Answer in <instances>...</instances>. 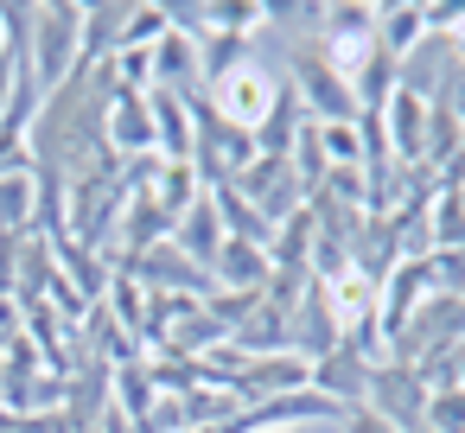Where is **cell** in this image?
<instances>
[{
    "instance_id": "1",
    "label": "cell",
    "mask_w": 465,
    "mask_h": 433,
    "mask_svg": "<svg viewBox=\"0 0 465 433\" xmlns=\"http://www.w3.org/2000/svg\"><path fill=\"white\" fill-rule=\"evenodd\" d=\"M281 96H287V77L249 45L242 58H230L223 71L204 77V96H198V103H204L217 122H230V128H242V134H262L268 115L281 109Z\"/></svg>"
},
{
    "instance_id": "2",
    "label": "cell",
    "mask_w": 465,
    "mask_h": 433,
    "mask_svg": "<svg viewBox=\"0 0 465 433\" xmlns=\"http://www.w3.org/2000/svg\"><path fill=\"white\" fill-rule=\"evenodd\" d=\"M77 45H84V7H33V52L26 58H33V77L45 96L84 71Z\"/></svg>"
},
{
    "instance_id": "3",
    "label": "cell",
    "mask_w": 465,
    "mask_h": 433,
    "mask_svg": "<svg viewBox=\"0 0 465 433\" xmlns=\"http://www.w3.org/2000/svg\"><path fill=\"white\" fill-rule=\"evenodd\" d=\"M427 382L401 363V357H382L376 369H370V395H363V408L376 414V420H389L395 433H420V420H427Z\"/></svg>"
},
{
    "instance_id": "4",
    "label": "cell",
    "mask_w": 465,
    "mask_h": 433,
    "mask_svg": "<svg viewBox=\"0 0 465 433\" xmlns=\"http://www.w3.org/2000/svg\"><path fill=\"white\" fill-rule=\"evenodd\" d=\"M236 192L281 230L293 211H306V192H300V172H293V160L287 153H255L242 172H236Z\"/></svg>"
},
{
    "instance_id": "5",
    "label": "cell",
    "mask_w": 465,
    "mask_h": 433,
    "mask_svg": "<svg viewBox=\"0 0 465 433\" xmlns=\"http://www.w3.org/2000/svg\"><path fill=\"white\" fill-rule=\"evenodd\" d=\"M103 134H109V153H115V160H147V153H160L147 90H122V84H115L109 115H103Z\"/></svg>"
},
{
    "instance_id": "6",
    "label": "cell",
    "mask_w": 465,
    "mask_h": 433,
    "mask_svg": "<svg viewBox=\"0 0 465 433\" xmlns=\"http://www.w3.org/2000/svg\"><path fill=\"white\" fill-rule=\"evenodd\" d=\"M370 369H376L370 357H357L351 344H338V350H325V357L312 363V389L351 414V408H363V395H370Z\"/></svg>"
},
{
    "instance_id": "7",
    "label": "cell",
    "mask_w": 465,
    "mask_h": 433,
    "mask_svg": "<svg viewBox=\"0 0 465 433\" xmlns=\"http://www.w3.org/2000/svg\"><path fill=\"white\" fill-rule=\"evenodd\" d=\"M223 242H230V236H223V217H217V204H211V192H204V198L173 223V249L211 274V268H217V255H223Z\"/></svg>"
},
{
    "instance_id": "8",
    "label": "cell",
    "mask_w": 465,
    "mask_h": 433,
    "mask_svg": "<svg viewBox=\"0 0 465 433\" xmlns=\"http://www.w3.org/2000/svg\"><path fill=\"white\" fill-rule=\"evenodd\" d=\"M39 230V166L20 160L0 172V236H33Z\"/></svg>"
},
{
    "instance_id": "9",
    "label": "cell",
    "mask_w": 465,
    "mask_h": 433,
    "mask_svg": "<svg viewBox=\"0 0 465 433\" xmlns=\"http://www.w3.org/2000/svg\"><path fill=\"white\" fill-rule=\"evenodd\" d=\"M211 280H217V293H262V287L274 280V255L255 249V242H223Z\"/></svg>"
},
{
    "instance_id": "10",
    "label": "cell",
    "mask_w": 465,
    "mask_h": 433,
    "mask_svg": "<svg viewBox=\"0 0 465 433\" xmlns=\"http://www.w3.org/2000/svg\"><path fill=\"white\" fill-rule=\"evenodd\" d=\"M427 249H465V204L459 192L440 179L433 185V217H427Z\"/></svg>"
},
{
    "instance_id": "11",
    "label": "cell",
    "mask_w": 465,
    "mask_h": 433,
    "mask_svg": "<svg viewBox=\"0 0 465 433\" xmlns=\"http://www.w3.org/2000/svg\"><path fill=\"white\" fill-rule=\"evenodd\" d=\"M166 39V7H128V26H122V52H153ZM115 52V58H122Z\"/></svg>"
},
{
    "instance_id": "12",
    "label": "cell",
    "mask_w": 465,
    "mask_h": 433,
    "mask_svg": "<svg viewBox=\"0 0 465 433\" xmlns=\"http://www.w3.org/2000/svg\"><path fill=\"white\" fill-rule=\"evenodd\" d=\"M420 427H427V433H465V389H459V382H452V389H433Z\"/></svg>"
},
{
    "instance_id": "13",
    "label": "cell",
    "mask_w": 465,
    "mask_h": 433,
    "mask_svg": "<svg viewBox=\"0 0 465 433\" xmlns=\"http://www.w3.org/2000/svg\"><path fill=\"white\" fill-rule=\"evenodd\" d=\"M446 39V52H452V71H465V20L452 26V33H440Z\"/></svg>"
},
{
    "instance_id": "14",
    "label": "cell",
    "mask_w": 465,
    "mask_h": 433,
    "mask_svg": "<svg viewBox=\"0 0 465 433\" xmlns=\"http://www.w3.org/2000/svg\"><path fill=\"white\" fill-rule=\"evenodd\" d=\"M452 192H459V204H465V179H459V185H452Z\"/></svg>"
},
{
    "instance_id": "15",
    "label": "cell",
    "mask_w": 465,
    "mask_h": 433,
    "mask_svg": "<svg viewBox=\"0 0 465 433\" xmlns=\"http://www.w3.org/2000/svg\"><path fill=\"white\" fill-rule=\"evenodd\" d=\"M459 300H465V293H459Z\"/></svg>"
}]
</instances>
